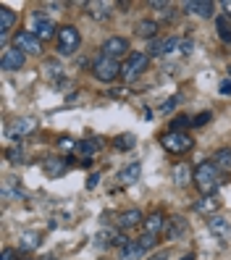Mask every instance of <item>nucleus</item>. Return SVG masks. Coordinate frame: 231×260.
Returning <instances> with one entry per match:
<instances>
[{"mask_svg": "<svg viewBox=\"0 0 231 260\" xmlns=\"http://www.w3.org/2000/svg\"><path fill=\"white\" fill-rule=\"evenodd\" d=\"M32 32H35L40 40H50V37H58V29H55V24H53L48 16H42L40 11H37L35 16H32Z\"/></svg>", "mask_w": 231, "mask_h": 260, "instance_id": "nucleus-12", "label": "nucleus"}, {"mask_svg": "<svg viewBox=\"0 0 231 260\" xmlns=\"http://www.w3.org/2000/svg\"><path fill=\"white\" fill-rule=\"evenodd\" d=\"M140 176H142V166L140 163H129V166H124L118 171V181L124 187H131V184H137L140 181Z\"/></svg>", "mask_w": 231, "mask_h": 260, "instance_id": "nucleus-20", "label": "nucleus"}, {"mask_svg": "<svg viewBox=\"0 0 231 260\" xmlns=\"http://www.w3.org/2000/svg\"><path fill=\"white\" fill-rule=\"evenodd\" d=\"M145 223V216L140 208H129L124 213H118V229H124V232H129V229H137Z\"/></svg>", "mask_w": 231, "mask_h": 260, "instance_id": "nucleus-15", "label": "nucleus"}, {"mask_svg": "<svg viewBox=\"0 0 231 260\" xmlns=\"http://www.w3.org/2000/svg\"><path fill=\"white\" fill-rule=\"evenodd\" d=\"M0 260H19V250H13V247H6L3 252H0Z\"/></svg>", "mask_w": 231, "mask_h": 260, "instance_id": "nucleus-34", "label": "nucleus"}, {"mask_svg": "<svg viewBox=\"0 0 231 260\" xmlns=\"http://www.w3.org/2000/svg\"><path fill=\"white\" fill-rule=\"evenodd\" d=\"M160 145H163L166 152H171V155H184V152H189L194 147V140L187 132H163Z\"/></svg>", "mask_w": 231, "mask_h": 260, "instance_id": "nucleus-3", "label": "nucleus"}, {"mask_svg": "<svg viewBox=\"0 0 231 260\" xmlns=\"http://www.w3.org/2000/svg\"><path fill=\"white\" fill-rule=\"evenodd\" d=\"M76 147H79V142H76L74 137H58V150H63L66 155H69V152H74Z\"/></svg>", "mask_w": 231, "mask_h": 260, "instance_id": "nucleus-31", "label": "nucleus"}, {"mask_svg": "<svg viewBox=\"0 0 231 260\" xmlns=\"http://www.w3.org/2000/svg\"><path fill=\"white\" fill-rule=\"evenodd\" d=\"M13 48L21 50L24 55H42V40L32 32V29H19L13 35Z\"/></svg>", "mask_w": 231, "mask_h": 260, "instance_id": "nucleus-6", "label": "nucleus"}, {"mask_svg": "<svg viewBox=\"0 0 231 260\" xmlns=\"http://www.w3.org/2000/svg\"><path fill=\"white\" fill-rule=\"evenodd\" d=\"M215 26H218V37L223 42H231V26H228V19L226 16H218L215 19Z\"/></svg>", "mask_w": 231, "mask_h": 260, "instance_id": "nucleus-30", "label": "nucleus"}, {"mask_svg": "<svg viewBox=\"0 0 231 260\" xmlns=\"http://www.w3.org/2000/svg\"><path fill=\"white\" fill-rule=\"evenodd\" d=\"M21 260H35V257H21Z\"/></svg>", "mask_w": 231, "mask_h": 260, "instance_id": "nucleus-43", "label": "nucleus"}, {"mask_svg": "<svg viewBox=\"0 0 231 260\" xmlns=\"http://www.w3.org/2000/svg\"><path fill=\"white\" fill-rule=\"evenodd\" d=\"M189 50H192V40H181V48H179V53H181V55H187Z\"/></svg>", "mask_w": 231, "mask_h": 260, "instance_id": "nucleus-37", "label": "nucleus"}, {"mask_svg": "<svg viewBox=\"0 0 231 260\" xmlns=\"http://www.w3.org/2000/svg\"><path fill=\"white\" fill-rule=\"evenodd\" d=\"M13 24H16V13L8 6H0V45H6V37L13 29Z\"/></svg>", "mask_w": 231, "mask_h": 260, "instance_id": "nucleus-19", "label": "nucleus"}, {"mask_svg": "<svg viewBox=\"0 0 231 260\" xmlns=\"http://www.w3.org/2000/svg\"><path fill=\"white\" fill-rule=\"evenodd\" d=\"M150 66V53L145 50H131L124 60V66H121V76H124L126 82H134V79H140V76L147 71Z\"/></svg>", "mask_w": 231, "mask_h": 260, "instance_id": "nucleus-2", "label": "nucleus"}, {"mask_svg": "<svg viewBox=\"0 0 231 260\" xmlns=\"http://www.w3.org/2000/svg\"><path fill=\"white\" fill-rule=\"evenodd\" d=\"M223 11H226V19H231V0H223Z\"/></svg>", "mask_w": 231, "mask_h": 260, "instance_id": "nucleus-40", "label": "nucleus"}, {"mask_svg": "<svg viewBox=\"0 0 231 260\" xmlns=\"http://www.w3.org/2000/svg\"><path fill=\"white\" fill-rule=\"evenodd\" d=\"M228 74H231V69H228Z\"/></svg>", "mask_w": 231, "mask_h": 260, "instance_id": "nucleus-44", "label": "nucleus"}, {"mask_svg": "<svg viewBox=\"0 0 231 260\" xmlns=\"http://www.w3.org/2000/svg\"><path fill=\"white\" fill-rule=\"evenodd\" d=\"M192 184L197 187V192L203 197H215L218 187L223 184V174L215 168L213 160H203L194 168V181H192Z\"/></svg>", "mask_w": 231, "mask_h": 260, "instance_id": "nucleus-1", "label": "nucleus"}, {"mask_svg": "<svg viewBox=\"0 0 231 260\" xmlns=\"http://www.w3.org/2000/svg\"><path fill=\"white\" fill-rule=\"evenodd\" d=\"M26 63V55L16 48H3V53H0V69L3 71H19L24 69Z\"/></svg>", "mask_w": 231, "mask_h": 260, "instance_id": "nucleus-10", "label": "nucleus"}, {"mask_svg": "<svg viewBox=\"0 0 231 260\" xmlns=\"http://www.w3.org/2000/svg\"><path fill=\"white\" fill-rule=\"evenodd\" d=\"M100 147H103V142L97 140V137H84V140L79 142V147H76V152H79L84 160H92V158L97 155Z\"/></svg>", "mask_w": 231, "mask_h": 260, "instance_id": "nucleus-22", "label": "nucleus"}, {"mask_svg": "<svg viewBox=\"0 0 231 260\" xmlns=\"http://www.w3.org/2000/svg\"><path fill=\"white\" fill-rule=\"evenodd\" d=\"M194 210L197 213H203V216H218V210H221V203L215 200V197H200V200L194 203Z\"/></svg>", "mask_w": 231, "mask_h": 260, "instance_id": "nucleus-23", "label": "nucleus"}, {"mask_svg": "<svg viewBox=\"0 0 231 260\" xmlns=\"http://www.w3.org/2000/svg\"><path fill=\"white\" fill-rule=\"evenodd\" d=\"M179 48H181V40L179 37H166V40H158V42H152V55H160V58H166V55H174V53H179Z\"/></svg>", "mask_w": 231, "mask_h": 260, "instance_id": "nucleus-16", "label": "nucleus"}, {"mask_svg": "<svg viewBox=\"0 0 231 260\" xmlns=\"http://www.w3.org/2000/svg\"><path fill=\"white\" fill-rule=\"evenodd\" d=\"M40 247V232H26L19 237V252H32Z\"/></svg>", "mask_w": 231, "mask_h": 260, "instance_id": "nucleus-27", "label": "nucleus"}, {"mask_svg": "<svg viewBox=\"0 0 231 260\" xmlns=\"http://www.w3.org/2000/svg\"><path fill=\"white\" fill-rule=\"evenodd\" d=\"M37 126H40V121L35 116H19L16 121H11V124L6 126V137H11L13 142H21L24 137L35 134Z\"/></svg>", "mask_w": 231, "mask_h": 260, "instance_id": "nucleus-7", "label": "nucleus"}, {"mask_svg": "<svg viewBox=\"0 0 231 260\" xmlns=\"http://www.w3.org/2000/svg\"><path fill=\"white\" fill-rule=\"evenodd\" d=\"M97 179H100L97 174H92V176L87 179V189H95V187H97Z\"/></svg>", "mask_w": 231, "mask_h": 260, "instance_id": "nucleus-38", "label": "nucleus"}, {"mask_svg": "<svg viewBox=\"0 0 231 260\" xmlns=\"http://www.w3.org/2000/svg\"><path fill=\"white\" fill-rule=\"evenodd\" d=\"M92 76H95L97 82H103V84L116 82L118 76H121V66H118V60L100 55V58L95 60V63H92Z\"/></svg>", "mask_w": 231, "mask_h": 260, "instance_id": "nucleus-4", "label": "nucleus"}, {"mask_svg": "<svg viewBox=\"0 0 231 260\" xmlns=\"http://www.w3.org/2000/svg\"><path fill=\"white\" fill-rule=\"evenodd\" d=\"M150 260H166V252H158V255H152Z\"/></svg>", "mask_w": 231, "mask_h": 260, "instance_id": "nucleus-41", "label": "nucleus"}, {"mask_svg": "<svg viewBox=\"0 0 231 260\" xmlns=\"http://www.w3.org/2000/svg\"><path fill=\"white\" fill-rule=\"evenodd\" d=\"M158 21H152V19H142V21H137V26H134V32H137V37H142V40H155V35H158Z\"/></svg>", "mask_w": 231, "mask_h": 260, "instance_id": "nucleus-24", "label": "nucleus"}, {"mask_svg": "<svg viewBox=\"0 0 231 260\" xmlns=\"http://www.w3.org/2000/svg\"><path fill=\"white\" fill-rule=\"evenodd\" d=\"M58 53L60 55H74L76 50H79V45H82V35H79V29L66 24V26H60L58 29Z\"/></svg>", "mask_w": 231, "mask_h": 260, "instance_id": "nucleus-5", "label": "nucleus"}, {"mask_svg": "<svg viewBox=\"0 0 231 260\" xmlns=\"http://www.w3.org/2000/svg\"><path fill=\"white\" fill-rule=\"evenodd\" d=\"M84 8H87V16L92 21H111V16H113V3L89 0V3H84Z\"/></svg>", "mask_w": 231, "mask_h": 260, "instance_id": "nucleus-14", "label": "nucleus"}, {"mask_svg": "<svg viewBox=\"0 0 231 260\" xmlns=\"http://www.w3.org/2000/svg\"><path fill=\"white\" fill-rule=\"evenodd\" d=\"M42 171L48 179H60L69 171V158H60V155H48L42 160Z\"/></svg>", "mask_w": 231, "mask_h": 260, "instance_id": "nucleus-11", "label": "nucleus"}, {"mask_svg": "<svg viewBox=\"0 0 231 260\" xmlns=\"http://www.w3.org/2000/svg\"><path fill=\"white\" fill-rule=\"evenodd\" d=\"M184 234H187V221H184L181 216L168 218V226H166V237H168V239H181Z\"/></svg>", "mask_w": 231, "mask_h": 260, "instance_id": "nucleus-25", "label": "nucleus"}, {"mask_svg": "<svg viewBox=\"0 0 231 260\" xmlns=\"http://www.w3.org/2000/svg\"><path fill=\"white\" fill-rule=\"evenodd\" d=\"M181 8L187 13H197V16H203V19H210L215 13V3H210V0H187Z\"/></svg>", "mask_w": 231, "mask_h": 260, "instance_id": "nucleus-17", "label": "nucleus"}, {"mask_svg": "<svg viewBox=\"0 0 231 260\" xmlns=\"http://www.w3.org/2000/svg\"><path fill=\"white\" fill-rule=\"evenodd\" d=\"M124 53H129V40L126 37H108L100 48V55L113 58V60H118Z\"/></svg>", "mask_w": 231, "mask_h": 260, "instance_id": "nucleus-9", "label": "nucleus"}, {"mask_svg": "<svg viewBox=\"0 0 231 260\" xmlns=\"http://www.w3.org/2000/svg\"><path fill=\"white\" fill-rule=\"evenodd\" d=\"M145 247L140 244V239H131L124 250H121V260H142L145 257Z\"/></svg>", "mask_w": 231, "mask_h": 260, "instance_id": "nucleus-26", "label": "nucleus"}, {"mask_svg": "<svg viewBox=\"0 0 231 260\" xmlns=\"http://www.w3.org/2000/svg\"><path fill=\"white\" fill-rule=\"evenodd\" d=\"M166 226H168L166 213H163L160 208H155L152 213H147V216H145V223H142V229H145V232H142V234H150V237H160V234H166Z\"/></svg>", "mask_w": 231, "mask_h": 260, "instance_id": "nucleus-8", "label": "nucleus"}, {"mask_svg": "<svg viewBox=\"0 0 231 260\" xmlns=\"http://www.w3.org/2000/svg\"><path fill=\"white\" fill-rule=\"evenodd\" d=\"M218 89H221V95H231V79H223L218 84Z\"/></svg>", "mask_w": 231, "mask_h": 260, "instance_id": "nucleus-36", "label": "nucleus"}, {"mask_svg": "<svg viewBox=\"0 0 231 260\" xmlns=\"http://www.w3.org/2000/svg\"><path fill=\"white\" fill-rule=\"evenodd\" d=\"M113 147H116V150H121V152L134 150V147H137V137H134V134H129V132H126V134H118L116 140H113Z\"/></svg>", "mask_w": 231, "mask_h": 260, "instance_id": "nucleus-28", "label": "nucleus"}, {"mask_svg": "<svg viewBox=\"0 0 231 260\" xmlns=\"http://www.w3.org/2000/svg\"><path fill=\"white\" fill-rule=\"evenodd\" d=\"M189 126H192L189 116H176V118H171V124H168V132H187Z\"/></svg>", "mask_w": 231, "mask_h": 260, "instance_id": "nucleus-29", "label": "nucleus"}, {"mask_svg": "<svg viewBox=\"0 0 231 260\" xmlns=\"http://www.w3.org/2000/svg\"><path fill=\"white\" fill-rule=\"evenodd\" d=\"M210 121H213V111H203V113H197L194 118H192V126H205V124H210Z\"/></svg>", "mask_w": 231, "mask_h": 260, "instance_id": "nucleus-33", "label": "nucleus"}, {"mask_svg": "<svg viewBox=\"0 0 231 260\" xmlns=\"http://www.w3.org/2000/svg\"><path fill=\"white\" fill-rule=\"evenodd\" d=\"M179 100H181V98H179V95H174L168 103H163V105H160V111H163V113H171V111L176 108V103H179Z\"/></svg>", "mask_w": 231, "mask_h": 260, "instance_id": "nucleus-35", "label": "nucleus"}, {"mask_svg": "<svg viewBox=\"0 0 231 260\" xmlns=\"http://www.w3.org/2000/svg\"><path fill=\"white\" fill-rule=\"evenodd\" d=\"M181 260H194V255H184Z\"/></svg>", "mask_w": 231, "mask_h": 260, "instance_id": "nucleus-42", "label": "nucleus"}, {"mask_svg": "<svg viewBox=\"0 0 231 260\" xmlns=\"http://www.w3.org/2000/svg\"><path fill=\"white\" fill-rule=\"evenodd\" d=\"M129 92H126V89H113V92H111V98H126Z\"/></svg>", "mask_w": 231, "mask_h": 260, "instance_id": "nucleus-39", "label": "nucleus"}, {"mask_svg": "<svg viewBox=\"0 0 231 260\" xmlns=\"http://www.w3.org/2000/svg\"><path fill=\"white\" fill-rule=\"evenodd\" d=\"M213 163H215V168L223 174V176H228L231 174V147H218L213 152V158H210Z\"/></svg>", "mask_w": 231, "mask_h": 260, "instance_id": "nucleus-21", "label": "nucleus"}, {"mask_svg": "<svg viewBox=\"0 0 231 260\" xmlns=\"http://www.w3.org/2000/svg\"><path fill=\"white\" fill-rule=\"evenodd\" d=\"M208 232L218 239L221 244H226L231 239V223L223 218V216H210L208 218Z\"/></svg>", "mask_w": 231, "mask_h": 260, "instance_id": "nucleus-13", "label": "nucleus"}, {"mask_svg": "<svg viewBox=\"0 0 231 260\" xmlns=\"http://www.w3.org/2000/svg\"><path fill=\"white\" fill-rule=\"evenodd\" d=\"M6 158H8L11 163H26L24 150H21V147H8V150H6Z\"/></svg>", "mask_w": 231, "mask_h": 260, "instance_id": "nucleus-32", "label": "nucleus"}, {"mask_svg": "<svg viewBox=\"0 0 231 260\" xmlns=\"http://www.w3.org/2000/svg\"><path fill=\"white\" fill-rule=\"evenodd\" d=\"M171 176H174V184H176V187H187L189 181H194V168H192L187 160H181V163L174 166Z\"/></svg>", "mask_w": 231, "mask_h": 260, "instance_id": "nucleus-18", "label": "nucleus"}]
</instances>
